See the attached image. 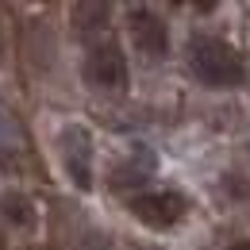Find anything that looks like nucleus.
Returning <instances> with one entry per match:
<instances>
[{
  "label": "nucleus",
  "instance_id": "obj_6",
  "mask_svg": "<svg viewBox=\"0 0 250 250\" xmlns=\"http://www.w3.org/2000/svg\"><path fill=\"white\" fill-rule=\"evenodd\" d=\"M154 173H158V154L146 146V143H131L127 154L112 166V173H108V188H112V192H127V196H135V192H143V185H146Z\"/></svg>",
  "mask_w": 250,
  "mask_h": 250
},
{
  "label": "nucleus",
  "instance_id": "obj_9",
  "mask_svg": "<svg viewBox=\"0 0 250 250\" xmlns=\"http://www.w3.org/2000/svg\"><path fill=\"white\" fill-rule=\"evenodd\" d=\"M23 150V131L16 124V116H12V108L0 100V158H12Z\"/></svg>",
  "mask_w": 250,
  "mask_h": 250
},
{
  "label": "nucleus",
  "instance_id": "obj_10",
  "mask_svg": "<svg viewBox=\"0 0 250 250\" xmlns=\"http://www.w3.org/2000/svg\"><path fill=\"white\" fill-rule=\"evenodd\" d=\"M73 250H112V243H108L100 231H89V235H85V239H81Z\"/></svg>",
  "mask_w": 250,
  "mask_h": 250
},
{
  "label": "nucleus",
  "instance_id": "obj_7",
  "mask_svg": "<svg viewBox=\"0 0 250 250\" xmlns=\"http://www.w3.org/2000/svg\"><path fill=\"white\" fill-rule=\"evenodd\" d=\"M73 16V31L81 35L89 46L108 39V20H112V4H73L69 8Z\"/></svg>",
  "mask_w": 250,
  "mask_h": 250
},
{
  "label": "nucleus",
  "instance_id": "obj_4",
  "mask_svg": "<svg viewBox=\"0 0 250 250\" xmlns=\"http://www.w3.org/2000/svg\"><path fill=\"white\" fill-rule=\"evenodd\" d=\"M58 158L77 192H93L96 185V143L85 124H65L58 131Z\"/></svg>",
  "mask_w": 250,
  "mask_h": 250
},
{
  "label": "nucleus",
  "instance_id": "obj_5",
  "mask_svg": "<svg viewBox=\"0 0 250 250\" xmlns=\"http://www.w3.org/2000/svg\"><path fill=\"white\" fill-rule=\"evenodd\" d=\"M127 35H131L135 50H139L146 62L169 58V23L162 20V12L146 8V4L127 8Z\"/></svg>",
  "mask_w": 250,
  "mask_h": 250
},
{
  "label": "nucleus",
  "instance_id": "obj_12",
  "mask_svg": "<svg viewBox=\"0 0 250 250\" xmlns=\"http://www.w3.org/2000/svg\"><path fill=\"white\" fill-rule=\"evenodd\" d=\"M223 250H250V239H239V243H231V247H223Z\"/></svg>",
  "mask_w": 250,
  "mask_h": 250
},
{
  "label": "nucleus",
  "instance_id": "obj_11",
  "mask_svg": "<svg viewBox=\"0 0 250 250\" xmlns=\"http://www.w3.org/2000/svg\"><path fill=\"white\" fill-rule=\"evenodd\" d=\"M223 188H227V192H239V196H250V185H247V181H239L235 173L223 177Z\"/></svg>",
  "mask_w": 250,
  "mask_h": 250
},
{
  "label": "nucleus",
  "instance_id": "obj_3",
  "mask_svg": "<svg viewBox=\"0 0 250 250\" xmlns=\"http://www.w3.org/2000/svg\"><path fill=\"white\" fill-rule=\"evenodd\" d=\"M127 216L139 219L143 227H150V231H169V227H177L181 219L188 216V196L181 188H143V192H135V196H127Z\"/></svg>",
  "mask_w": 250,
  "mask_h": 250
},
{
  "label": "nucleus",
  "instance_id": "obj_8",
  "mask_svg": "<svg viewBox=\"0 0 250 250\" xmlns=\"http://www.w3.org/2000/svg\"><path fill=\"white\" fill-rule=\"evenodd\" d=\"M0 216H4L8 227H16V231H31L35 227V204L20 188H8V192H0Z\"/></svg>",
  "mask_w": 250,
  "mask_h": 250
},
{
  "label": "nucleus",
  "instance_id": "obj_13",
  "mask_svg": "<svg viewBox=\"0 0 250 250\" xmlns=\"http://www.w3.org/2000/svg\"><path fill=\"white\" fill-rule=\"evenodd\" d=\"M131 250H162V247H146V243H135Z\"/></svg>",
  "mask_w": 250,
  "mask_h": 250
},
{
  "label": "nucleus",
  "instance_id": "obj_2",
  "mask_svg": "<svg viewBox=\"0 0 250 250\" xmlns=\"http://www.w3.org/2000/svg\"><path fill=\"white\" fill-rule=\"evenodd\" d=\"M81 77L93 93H104V96H120L127 93L131 85V65H127V54L124 46L108 35L93 46H85V62H81Z\"/></svg>",
  "mask_w": 250,
  "mask_h": 250
},
{
  "label": "nucleus",
  "instance_id": "obj_15",
  "mask_svg": "<svg viewBox=\"0 0 250 250\" xmlns=\"http://www.w3.org/2000/svg\"><path fill=\"white\" fill-rule=\"evenodd\" d=\"M0 250H8V247H4V239H0Z\"/></svg>",
  "mask_w": 250,
  "mask_h": 250
},
{
  "label": "nucleus",
  "instance_id": "obj_14",
  "mask_svg": "<svg viewBox=\"0 0 250 250\" xmlns=\"http://www.w3.org/2000/svg\"><path fill=\"white\" fill-rule=\"evenodd\" d=\"M0 58H4V31H0Z\"/></svg>",
  "mask_w": 250,
  "mask_h": 250
},
{
  "label": "nucleus",
  "instance_id": "obj_1",
  "mask_svg": "<svg viewBox=\"0 0 250 250\" xmlns=\"http://www.w3.org/2000/svg\"><path fill=\"white\" fill-rule=\"evenodd\" d=\"M185 62H188V73L204 89H239V85H247V62H243V54L227 39H219V35L192 31L188 35V46H185Z\"/></svg>",
  "mask_w": 250,
  "mask_h": 250
}]
</instances>
